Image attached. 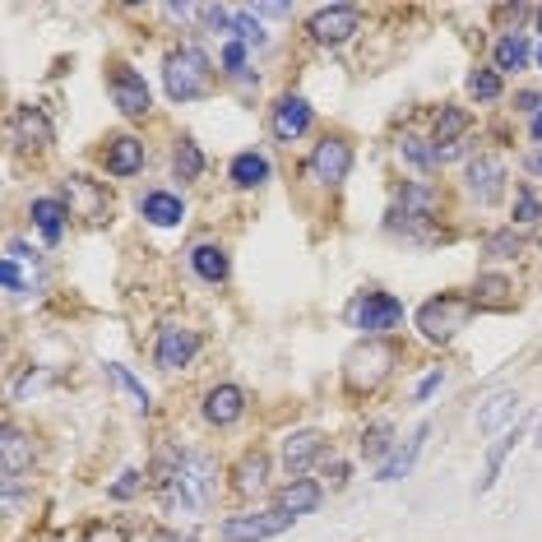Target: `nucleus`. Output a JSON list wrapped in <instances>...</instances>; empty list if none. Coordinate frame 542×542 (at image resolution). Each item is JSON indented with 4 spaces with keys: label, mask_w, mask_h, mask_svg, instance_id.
Masks as SVG:
<instances>
[{
    "label": "nucleus",
    "mask_w": 542,
    "mask_h": 542,
    "mask_svg": "<svg viewBox=\"0 0 542 542\" xmlns=\"http://www.w3.org/2000/svg\"><path fill=\"white\" fill-rule=\"evenodd\" d=\"M158 482H163L167 492V505L177 510V515H190L200 519L218 496V464L209 454L190 450V454H172L163 450V464H158Z\"/></svg>",
    "instance_id": "nucleus-1"
},
{
    "label": "nucleus",
    "mask_w": 542,
    "mask_h": 542,
    "mask_svg": "<svg viewBox=\"0 0 542 542\" xmlns=\"http://www.w3.org/2000/svg\"><path fill=\"white\" fill-rule=\"evenodd\" d=\"M163 89L172 102H195L204 98V93L214 89V65H209V56H204L200 47H181L167 56L163 65Z\"/></svg>",
    "instance_id": "nucleus-2"
},
{
    "label": "nucleus",
    "mask_w": 542,
    "mask_h": 542,
    "mask_svg": "<svg viewBox=\"0 0 542 542\" xmlns=\"http://www.w3.org/2000/svg\"><path fill=\"white\" fill-rule=\"evenodd\" d=\"M394 362H399L394 343H385V339H366V343H357L353 353L343 357V380H348V390L371 394V390H380V385L390 380Z\"/></svg>",
    "instance_id": "nucleus-3"
},
{
    "label": "nucleus",
    "mask_w": 542,
    "mask_h": 542,
    "mask_svg": "<svg viewBox=\"0 0 542 542\" xmlns=\"http://www.w3.org/2000/svg\"><path fill=\"white\" fill-rule=\"evenodd\" d=\"M478 302L473 297H454V292H441V297H431L422 311H417V329H422V339L427 343H450L459 329L473 320Z\"/></svg>",
    "instance_id": "nucleus-4"
},
{
    "label": "nucleus",
    "mask_w": 542,
    "mask_h": 542,
    "mask_svg": "<svg viewBox=\"0 0 542 542\" xmlns=\"http://www.w3.org/2000/svg\"><path fill=\"white\" fill-rule=\"evenodd\" d=\"M348 325L362 329L366 339H380V334L404 325V302L394 292H362L348 302Z\"/></svg>",
    "instance_id": "nucleus-5"
},
{
    "label": "nucleus",
    "mask_w": 542,
    "mask_h": 542,
    "mask_svg": "<svg viewBox=\"0 0 542 542\" xmlns=\"http://www.w3.org/2000/svg\"><path fill=\"white\" fill-rule=\"evenodd\" d=\"M38 464V450H33V436H24L19 427L0 431V482H5V505L14 501V487L33 473Z\"/></svg>",
    "instance_id": "nucleus-6"
},
{
    "label": "nucleus",
    "mask_w": 542,
    "mask_h": 542,
    "mask_svg": "<svg viewBox=\"0 0 542 542\" xmlns=\"http://www.w3.org/2000/svg\"><path fill=\"white\" fill-rule=\"evenodd\" d=\"M348 172H353V144L339 135L320 139L316 149H311V158H306V177L320 181V186H343Z\"/></svg>",
    "instance_id": "nucleus-7"
},
{
    "label": "nucleus",
    "mask_w": 542,
    "mask_h": 542,
    "mask_svg": "<svg viewBox=\"0 0 542 542\" xmlns=\"http://www.w3.org/2000/svg\"><path fill=\"white\" fill-rule=\"evenodd\" d=\"M306 33L320 42V47H339L353 33H362V10L357 5H320L311 19H306Z\"/></svg>",
    "instance_id": "nucleus-8"
},
{
    "label": "nucleus",
    "mask_w": 542,
    "mask_h": 542,
    "mask_svg": "<svg viewBox=\"0 0 542 542\" xmlns=\"http://www.w3.org/2000/svg\"><path fill=\"white\" fill-rule=\"evenodd\" d=\"M65 195V209H70V218H84V223H107V209H112V195H107V186H98V181L89 177H65L61 186Z\"/></svg>",
    "instance_id": "nucleus-9"
},
{
    "label": "nucleus",
    "mask_w": 542,
    "mask_h": 542,
    "mask_svg": "<svg viewBox=\"0 0 542 542\" xmlns=\"http://www.w3.org/2000/svg\"><path fill=\"white\" fill-rule=\"evenodd\" d=\"M283 529H292V515L288 510H255V515H232L223 524V538L227 542H265V538H278Z\"/></svg>",
    "instance_id": "nucleus-10"
},
{
    "label": "nucleus",
    "mask_w": 542,
    "mask_h": 542,
    "mask_svg": "<svg viewBox=\"0 0 542 542\" xmlns=\"http://www.w3.org/2000/svg\"><path fill=\"white\" fill-rule=\"evenodd\" d=\"M200 353V334L186 325H163L158 329V343H153V362L163 366V371H181L190 366V357Z\"/></svg>",
    "instance_id": "nucleus-11"
},
{
    "label": "nucleus",
    "mask_w": 542,
    "mask_h": 542,
    "mask_svg": "<svg viewBox=\"0 0 542 542\" xmlns=\"http://www.w3.org/2000/svg\"><path fill=\"white\" fill-rule=\"evenodd\" d=\"M107 84H112V102L126 116H149L153 98H149V84H144V75H139V70H130V65H112Z\"/></svg>",
    "instance_id": "nucleus-12"
},
{
    "label": "nucleus",
    "mask_w": 542,
    "mask_h": 542,
    "mask_svg": "<svg viewBox=\"0 0 542 542\" xmlns=\"http://www.w3.org/2000/svg\"><path fill=\"white\" fill-rule=\"evenodd\" d=\"M436 209H441V190L427 186V181H408L404 195H399V209H394L390 218L404 227H417V223H431Z\"/></svg>",
    "instance_id": "nucleus-13"
},
{
    "label": "nucleus",
    "mask_w": 542,
    "mask_h": 542,
    "mask_svg": "<svg viewBox=\"0 0 542 542\" xmlns=\"http://www.w3.org/2000/svg\"><path fill=\"white\" fill-rule=\"evenodd\" d=\"M468 190H473V200L478 204H496L505 195V163L492 158V153H478L473 163H468Z\"/></svg>",
    "instance_id": "nucleus-14"
},
{
    "label": "nucleus",
    "mask_w": 542,
    "mask_h": 542,
    "mask_svg": "<svg viewBox=\"0 0 542 542\" xmlns=\"http://www.w3.org/2000/svg\"><path fill=\"white\" fill-rule=\"evenodd\" d=\"M269 130H274V139H283V144L302 139L306 130H311V102L297 98V93L278 98L274 102V116H269Z\"/></svg>",
    "instance_id": "nucleus-15"
},
{
    "label": "nucleus",
    "mask_w": 542,
    "mask_h": 542,
    "mask_svg": "<svg viewBox=\"0 0 542 542\" xmlns=\"http://www.w3.org/2000/svg\"><path fill=\"white\" fill-rule=\"evenodd\" d=\"M204 417L214 422V427H232L246 417V390L241 385H214V390L204 394Z\"/></svg>",
    "instance_id": "nucleus-16"
},
{
    "label": "nucleus",
    "mask_w": 542,
    "mask_h": 542,
    "mask_svg": "<svg viewBox=\"0 0 542 542\" xmlns=\"http://www.w3.org/2000/svg\"><path fill=\"white\" fill-rule=\"evenodd\" d=\"M102 167H107L112 177H135L139 167H144V139H135V135L107 139V149H102Z\"/></svg>",
    "instance_id": "nucleus-17"
},
{
    "label": "nucleus",
    "mask_w": 542,
    "mask_h": 542,
    "mask_svg": "<svg viewBox=\"0 0 542 542\" xmlns=\"http://www.w3.org/2000/svg\"><path fill=\"white\" fill-rule=\"evenodd\" d=\"M320 454H325V436L320 431H292L288 441H283V468H288L292 478H302Z\"/></svg>",
    "instance_id": "nucleus-18"
},
{
    "label": "nucleus",
    "mask_w": 542,
    "mask_h": 542,
    "mask_svg": "<svg viewBox=\"0 0 542 542\" xmlns=\"http://www.w3.org/2000/svg\"><path fill=\"white\" fill-rule=\"evenodd\" d=\"M14 144L19 149H47L51 144V121L42 107H19L14 112Z\"/></svg>",
    "instance_id": "nucleus-19"
},
{
    "label": "nucleus",
    "mask_w": 542,
    "mask_h": 542,
    "mask_svg": "<svg viewBox=\"0 0 542 542\" xmlns=\"http://www.w3.org/2000/svg\"><path fill=\"white\" fill-rule=\"evenodd\" d=\"M427 436H431V427L422 422V427H417L413 436H408V441L399 445V450H394L390 459H385V464H380V482H399V478H408V473H413V464H417V454H422V445H427Z\"/></svg>",
    "instance_id": "nucleus-20"
},
{
    "label": "nucleus",
    "mask_w": 542,
    "mask_h": 542,
    "mask_svg": "<svg viewBox=\"0 0 542 542\" xmlns=\"http://www.w3.org/2000/svg\"><path fill=\"white\" fill-rule=\"evenodd\" d=\"M139 214L149 218L153 227H177L186 218V200L172 195V190H149L144 200H139Z\"/></svg>",
    "instance_id": "nucleus-21"
},
{
    "label": "nucleus",
    "mask_w": 542,
    "mask_h": 542,
    "mask_svg": "<svg viewBox=\"0 0 542 542\" xmlns=\"http://www.w3.org/2000/svg\"><path fill=\"white\" fill-rule=\"evenodd\" d=\"M232 478H237V492L241 496L265 492V487H269V454L246 450V454H241V464L232 468Z\"/></svg>",
    "instance_id": "nucleus-22"
},
{
    "label": "nucleus",
    "mask_w": 542,
    "mask_h": 542,
    "mask_svg": "<svg viewBox=\"0 0 542 542\" xmlns=\"http://www.w3.org/2000/svg\"><path fill=\"white\" fill-rule=\"evenodd\" d=\"M320 482H311V478H292L288 487H283V492H278V510H288L292 519L297 515H311V510H316L320 505Z\"/></svg>",
    "instance_id": "nucleus-23"
},
{
    "label": "nucleus",
    "mask_w": 542,
    "mask_h": 542,
    "mask_svg": "<svg viewBox=\"0 0 542 542\" xmlns=\"http://www.w3.org/2000/svg\"><path fill=\"white\" fill-rule=\"evenodd\" d=\"M28 218H33L42 237H47L51 246H56V241L65 237V218H70V209H65V200H33Z\"/></svg>",
    "instance_id": "nucleus-24"
},
{
    "label": "nucleus",
    "mask_w": 542,
    "mask_h": 542,
    "mask_svg": "<svg viewBox=\"0 0 542 542\" xmlns=\"http://www.w3.org/2000/svg\"><path fill=\"white\" fill-rule=\"evenodd\" d=\"M227 177H232V186H241V190L265 186L269 181V158L265 153H237L232 167H227Z\"/></svg>",
    "instance_id": "nucleus-25"
},
{
    "label": "nucleus",
    "mask_w": 542,
    "mask_h": 542,
    "mask_svg": "<svg viewBox=\"0 0 542 542\" xmlns=\"http://www.w3.org/2000/svg\"><path fill=\"white\" fill-rule=\"evenodd\" d=\"M190 269H195L204 283H223L232 265H227V251H223V246H214V241H200V246L190 251Z\"/></svg>",
    "instance_id": "nucleus-26"
},
{
    "label": "nucleus",
    "mask_w": 542,
    "mask_h": 542,
    "mask_svg": "<svg viewBox=\"0 0 542 542\" xmlns=\"http://www.w3.org/2000/svg\"><path fill=\"white\" fill-rule=\"evenodd\" d=\"M524 441V427H505L501 436H496V445H492V454H487V468H482V482H478V492H487V487H492L496 478H501V464H505V454L515 450V445Z\"/></svg>",
    "instance_id": "nucleus-27"
},
{
    "label": "nucleus",
    "mask_w": 542,
    "mask_h": 542,
    "mask_svg": "<svg viewBox=\"0 0 542 542\" xmlns=\"http://www.w3.org/2000/svg\"><path fill=\"white\" fill-rule=\"evenodd\" d=\"M399 158H408L417 172H436V167L445 163L441 149H436V139H422V135H404V139H399Z\"/></svg>",
    "instance_id": "nucleus-28"
},
{
    "label": "nucleus",
    "mask_w": 542,
    "mask_h": 542,
    "mask_svg": "<svg viewBox=\"0 0 542 542\" xmlns=\"http://www.w3.org/2000/svg\"><path fill=\"white\" fill-rule=\"evenodd\" d=\"M524 65H529V38L524 33H505L496 42V75H515Z\"/></svg>",
    "instance_id": "nucleus-29"
},
{
    "label": "nucleus",
    "mask_w": 542,
    "mask_h": 542,
    "mask_svg": "<svg viewBox=\"0 0 542 542\" xmlns=\"http://www.w3.org/2000/svg\"><path fill=\"white\" fill-rule=\"evenodd\" d=\"M394 450H399V441H394V427H390V422H371V427H366V436H362V454H366V459L385 464Z\"/></svg>",
    "instance_id": "nucleus-30"
},
{
    "label": "nucleus",
    "mask_w": 542,
    "mask_h": 542,
    "mask_svg": "<svg viewBox=\"0 0 542 542\" xmlns=\"http://www.w3.org/2000/svg\"><path fill=\"white\" fill-rule=\"evenodd\" d=\"M519 413V399L510 390H501V394H492L487 399V408L478 413V431H496L505 422V417H515Z\"/></svg>",
    "instance_id": "nucleus-31"
},
{
    "label": "nucleus",
    "mask_w": 542,
    "mask_h": 542,
    "mask_svg": "<svg viewBox=\"0 0 542 542\" xmlns=\"http://www.w3.org/2000/svg\"><path fill=\"white\" fill-rule=\"evenodd\" d=\"M172 167H177L181 181H200V177H204V153H200V144H195V139H177Z\"/></svg>",
    "instance_id": "nucleus-32"
},
{
    "label": "nucleus",
    "mask_w": 542,
    "mask_h": 542,
    "mask_svg": "<svg viewBox=\"0 0 542 542\" xmlns=\"http://www.w3.org/2000/svg\"><path fill=\"white\" fill-rule=\"evenodd\" d=\"M459 130H468V112L464 107H445L441 121H436V149H459V144H454Z\"/></svg>",
    "instance_id": "nucleus-33"
},
{
    "label": "nucleus",
    "mask_w": 542,
    "mask_h": 542,
    "mask_svg": "<svg viewBox=\"0 0 542 542\" xmlns=\"http://www.w3.org/2000/svg\"><path fill=\"white\" fill-rule=\"evenodd\" d=\"M227 33H232V42H255V47H265V28L255 24L251 10H232V19H227Z\"/></svg>",
    "instance_id": "nucleus-34"
},
{
    "label": "nucleus",
    "mask_w": 542,
    "mask_h": 542,
    "mask_svg": "<svg viewBox=\"0 0 542 542\" xmlns=\"http://www.w3.org/2000/svg\"><path fill=\"white\" fill-rule=\"evenodd\" d=\"M468 93L478 102H496L501 98V75H496V70H473V75H468Z\"/></svg>",
    "instance_id": "nucleus-35"
},
{
    "label": "nucleus",
    "mask_w": 542,
    "mask_h": 542,
    "mask_svg": "<svg viewBox=\"0 0 542 542\" xmlns=\"http://www.w3.org/2000/svg\"><path fill=\"white\" fill-rule=\"evenodd\" d=\"M107 376H112V380H116V385H121V390H126V394H135V404L144 408V413H149V390H144V380H135V376H130V371H126V366H107Z\"/></svg>",
    "instance_id": "nucleus-36"
},
{
    "label": "nucleus",
    "mask_w": 542,
    "mask_h": 542,
    "mask_svg": "<svg viewBox=\"0 0 542 542\" xmlns=\"http://www.w3.org/2000/svg\"><path fill=\"white\" fill-rule=\"evenodd\" d=\"M505 292H510V283H505L501 274H487V278H478V292H473V302H492V306H501L505 302Z\"/></svg>",
    "instance_id": "nucleus-37"
},
{
    "label": "nucleus",
    "mask_w": 542,
    "mask_h": 542,
    "mask_svg": "<svg viewBox=\"0 0 542 542\" xmlns=\"http://www.w3.org/2000/svg\"><path fill=\"white\" fill-rule=\"evenodd\" d=\"M515 223H524V227L542 223V204H538V195H533V190H519V200H515Z\"/></svg>",
    "instance_id": "nucleus-38"
},
{
    "label": "nucleus",
    "mask_w": 542,
    "mask_h": 542,
    "mask_svg": "<svg viewBox=\"0 0 542 542\" xmlns=\"http://www.w3.org/2000/svg\"><path fill=\"white\" fill-rule=\"evenodd\" d=\"M139 487H144V478H139L135 468H126V473H121V478L112 482V501H130V496H135Z\"/></svg>",
    "instance_id": "nucleus-39"
},
{
    "label": "nucleus",
    "mask_w": 542,
    "mask_h": 542,
    "mask_svg": "<svg viewBox=\"0 0 542 542\" xmlns=\"http://www.w3.org/2000/svg\"><path fill=\"white\" fill-rule=\"evenodd\" d=\"M223 70L227 75H241V70H246V42H227L223 47Z\"/></svg>",
    "instance_id": "nucleus-40"
},
{
    "label": "nucleus",
    "mask_w": 542,
    "mask_h": 542,
    "mask_svg": "<svg viewBox=\"0 0 542 542\" xmlns=\"http://www.w3.org/2000/svg\"><path fill=\"white\" fill-rule=\"evenodd\" d=\"M441 380H445V371H441V366H436V371H427V376L417 380V390H413V399H417V404H427L431 394L441 390Z\"/></svg>",
    "instance_id": "nucleus-41"
},
{
    "label": "nucleus",
    "mask_w": 542,
    "mask_h": 542,
    "mask_svg": "<svg viewBox=\"0 0 542 542\" xmlns=\"http://www.w3.org/2000/svg\"><path fill=\"white\" fill-rule=\"evenodd\" d=\"M519 246H524V241H519L515 232H496V237H487V251L492 255H515Z\"/></svg>",
    "instance_id": "nucleus-42"
},
{
    "label": "nucleus",
    "mask_w": 542,
    "mask_h": 542,
    "mask_svg": "<svg viewBox=\"0 0 542 542\" xmlns=\"http://www.w3.org/2000/svg\"><path fill=\"white\" fill-rule=\"evenodd\" d=\"M84 542H126V529H116V524H93L84 533Z\"/></svg>",
    "instance_id": "nucleus-43"
},
{
    "label": "nucleus",
    "mask_w": 542,
    "mask_h": 542,
    "mask_svg": "<svg viewBox=\"0 0 542 542\" xmlns=\"http://www.w3.org/2000/svg\"><path fill=\"white\" fill-rule=\"evenodd\" d=\"M251 14H265V19H283V14H292V5H251Z\"/></svg>",
    "instance_id": "nucleus-44"
},
{
    "label": "nucleus",
    "mask_w": 542,
    "mask_h": 542,
    "mask_svg": "<svg viewBox=\"0 0 542 542\" xmlns=\"http://www.w3.org/2000/svg\"><path fill=\"white\" fill-rule=\"evenodd\" d=\"M149 542H195V538H186V533H172V529H163V533H153Z\"/></svg>",
    "instance_id": "nucleus-45"
},
{
    "label": "nucleus",
    "mask_w": 542,
    "mask_h": 542,
    "mask_svg": "<svg viewBox=\"0 0 542 542\" xmlns=\"http://www.w3.org/2000/svg\"><path fill=\"white\" fill-rule=\"evenodd\" d=\"M524 167H529L533 177H542V149H533V153H529V158H524Z\"/></svg>",
    "instance_id": "nucleus-46"
},
{
    "label": "nucleus",
    "mask_w": 542,
    "mask_h": 542,
    "mask_svg": "<svg viewBox=\"0 0 542 542\" xmlns=\"http://www.w3.org/2000/svg\"><path fill=\"white\" fill-rule=\"evenodd\" d=\"M519 112H538V93H519Z\"/></svg>",
    "instance_id": "nucleus-47"
},
{
    "label": "nucleus",
    "mask_w": 542,
    "mask_h": 542,
    "mask_svg": "<svg viewBox=\"0 0 542 542\" xmlns=\"http://www.w3.org/2000/svg\"><path fill=\"white\" fill-rule=\"evenodd\" d=\"M533 139H538V144H542V112L533 116Z\"/></svg>",
    "instance_id": "nucleus-48"
},
{
    "label": "nucleus",
    "mask_w": 542,
    "mask_h": 542,
    "mask_svg": "<svg viewBox=\"0 0 542 542\" xmlns=\"http://www.w3.org/2000/svg\"><path fill=\"white\" fill-rule=\"evenodd\" d=\"M538 445H542V422H538Z\"/></svg>",
    "instance_id": "nucleus-49"
},
{
    "label": "nucleus",
    "mask_w": 542,
    "mask_h": 542,
    "mask_svg": "<svg viewBox=\"0 0 542 542\" xmlns=\"http://www.w3.org/2000/svg\"><path fill=\"white\" fill-rule=\"evenodd\" d=\"M538 65H542V47H538Z\"/></svg>",
    "instance_id": "nucleus-50"
},
{
    "label": "nucleus",
    "mask_w": 542,
    "mask_h": 542,
    "mask_svg": "<svg viewBox=\"0 0 542 542\" xmlns=\"http://www.w3.org/2000/svg\"><path fill=\"white\" fill-rule=\"evenodd\" d=\"M538 24H542V10H538Z\"/></svg>",
    "instance_id": "nucleus-51"
}]
</instances>
